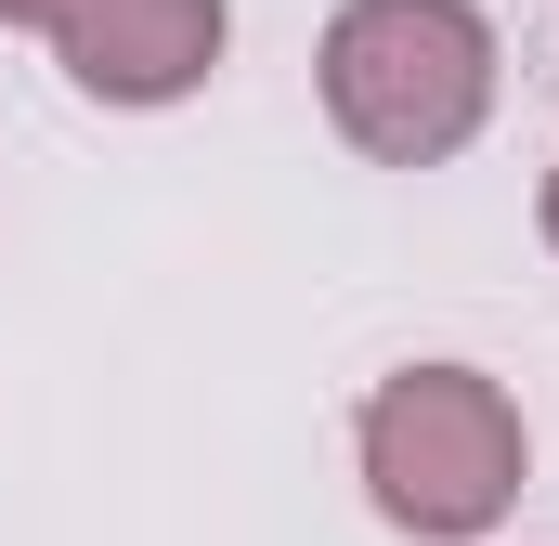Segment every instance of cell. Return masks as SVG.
I'll return each mask as SVG.
<instances>
[{"instance_id": "cell-1", "label": "cell", "mask_w": 559, "mask_h": 546, "mask_svg": "<svg viewBox=\"0 0 559 546\" xmlns=\"http://www.w3.org/2000/svg\"><path fill=\"white\" fill-rule=\"evenodd\" d=\"M352 468H365V508L391 534L481 546L534 482V416L481 365H391L352 416Z\"/></svg>"}, {"instance_id": "cell-2", "label": "cell", "mask_w": 559, "mask_h": 546, "mask_svg": "<svg viewBox=\"0 0 559 546\" xmlns=\"http://www.w3.org/2000/svg\"><path fill=\"white\" fill-rule=\"evenodd\" d=\"M495 13L481 0H338L325 13V131L378 169H442L495 118Z\"/></svg>"}, {"instance_id": "cell-3", "label": "cell", "mask_w": 559, "mask_h": 546, "mask_svg": "<svg viewBox=\"0 0 559 546\" xmlns=\"http://www.w3.org/2000/svg\"><path fill=\"white\" fill-rule=\"evenodd\" d=\"M222 39H235V0H79V13L52 26V66H66L79 105L156 118V105L209 92Z\"/></svg>"}, {"instance_id": "cell-4", "label": "cell", "mask_w": 559, "mask_h": 546, "mask_svg": "<svg viewBox=\"0 0 559 546\" xmlns=\"http://www.w3.org/2000/svg\"><path fill=\"white\" fill-rule=\"evenodd\" d=\"M66 13H79V0H0V26H26V39H52Z\"/></svg>"}, {"instance_id": "cell-5", "label": "cell", "mask_w": 559, "mask_h": 546, "mask_svg": "<svg viewBox=\"0 0 559 546\" xmlns=\"http://www.w3.org/2000/svg\"><path fill=\"white\" fill-rule=\"evenodd\" d=\"M547 248H559V169H547Z\"/></svg>"}]
</instances>
